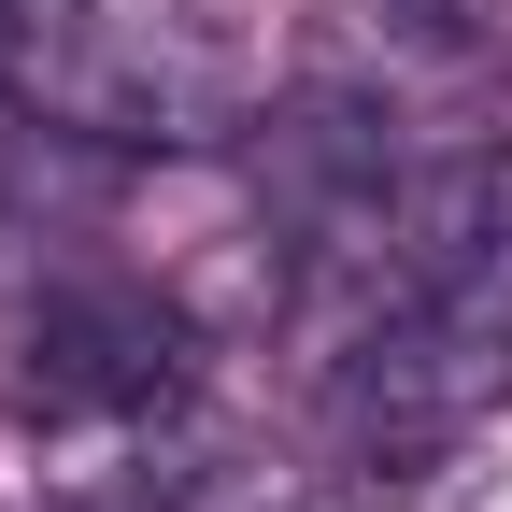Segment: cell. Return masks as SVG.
Instances as JSON below:
<instances>
[{"instance_id":"3","label":"cell","mask_w":512,"mask_h":512,"mask_svg":"<svg viewBox=\"0 0 512 512\" xmlns=\"http://www.w3.org/2000/svg\"><path fill=\"white\" fill-rule=\"evenodd\" d=\"M0 86L100 128V143H143V72L114 57L100 0H0Z\"/></svg>"},{"instance_id":"4","label":"cell","mask_w":512,"mask_h":512,"mask_svg":"<svg viewBox=\"0 0 512 512\" xmlns=\"http://www.w3.org/2000/svg\"><path fill=\"white\" fill-rule=\"evenodd\" d=\"M384 15H413V29H470V0H384Z\"/></svg>"},{"instance_id":"2","label":"cell","mask_w":512,"mask_h":512,"mask_svg":"<svg viewBox=\"0 0 512 512\" xmlns=\"http://www.w3.org/2000/svg\"><path fill=\"white\" fill-rule=\"evenodd\" d=\"M185 399V313L157 285H43L15 313V413L43 427H143Z\"/></svg>"},{"instance_id":"1","label":"cell","mask_w":512,"mask_h":512,"mask_svg":"<svg viewBox=\"0 0 512 512\" xmlns=\"http://www.w3.org/2000/svg\"><path fill=\"white\" fill-rule=\"evenodd\" d=\"M512 399V242L470 256L456 285H427L399 313H370L328 370V456L342 484H413L427 456H456V441Z\"/></svg>"}]
</instances>
